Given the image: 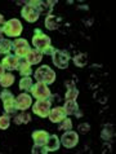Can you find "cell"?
Returning <instances> with one entry per match:
<instances>
[{"label": "cell", "mask_w": 116, "mask_h": 154, "mask_svg": "<svg viewBox=\"0 0 116 154\" xmlns=\"http://www.w3.org/2000/svg\"><path fill=\"white\" fill-rule=\"evenodd\" d=\"M35 79L37 82L45 83V84H52L55 80V72L50 69L48 65H43L41 67L35 71Z\"/></svg>", "instance_id": "1"}, {"label": "cell", "mask_w": 116, "mask_h": 154, "mask_svg": "<svg viewBox=\"0 0 116 154\" xmlns=\"http://www.w3.org/2000/svg\"><path fill=\"white\" fill-rule=\"evenodd\" d=\"M22 23H21L19 20L17 18H12L9 21H7L5 25H4V30L3 32L7 36H10V38H16V36H19L21 32H22Z\"/></svg>", "instance_id": "2"}, {"label": "cell", "mask_w": 116, "mask_h": 154, "mask_svg": "<svg viewBox=\"0 0 116 154\" xmlns=\"http://www.w3.org/2000/svg\"><path fill=\"white\" fill-rule=\"evenodd\" d=\"M32 45L35 47V49L43 52L44 49H46L48 47H50V38L48 35H45L44 32H41V30L36 29L35 30V35L32 38Z\"/></svg>", "instance_id": "3"}, {"label": "cell", "mask_w": 116, "mask_h": 154, "mask_svg": "<svg viewBox=\"0 0 116 154\" xmlns=\"http://www.w3.org/2000/svg\"><path fill=\"white\" fill-rule=\"evenodd\" d=\"M0 98L4 102V110H5L7 114H14L17 112L16 108V98L13 96V93L8 89H3L1 93H0Z\"/></svg>", "instance_id": "4"}, {"label": "cell", "mask_w": 116, "mask_h": 154, "mask_svg": "<svg viewBox=\"0 0 116 154\" xmlns=\"http://www.w3.org/2000/svg\"><path fill=\"white\" fill-rule=\"evenodd\" d=\"M31 93H32L34 97L37 98V100H48L50 97V91H49L48 85L45 83H41V82H37L36 84L32 85Z\"/></svg>", "instance_id": "5"}, {"label": "cell", "mask_w": 116, "mask_h": 154, "mask_svg": "<svg viewBox=\"0 0 116 154\" xmlns=\"http://www.w3.org/2000/svg\"><path fill=\"white\" fill-rule=\"evenodd\" d=\"M52 60H53V63L59 69H67L68 66V61H70V56H68L67 52L64 51H59L55 49L54 53L52 54Z\"/></svg>", "instance_id": "6"}, {"label": "cell", "mask_w": 116, "mask_h": 154, "mask_svg": "<svg viewBox=\"0 0 116 154\" xmlns=\"http://www.w3.org/2000/svg\"><path fill=\"white\" fill-rule=\"evenodd\" d=\"M32 112L41 118L48 117L50 112V100H37L32 106Z\"/></svg>", "instance_id": "7"}, {"label": "cell", "mask_w": 116, "mask_h": 154, "mask_svg": "<svg viewBox=\"0 0 116 154\" xmlns=\"http://www.w3.org/2000/svg\"><path fill=\"white\" fill-rule=\"evenodd\" d=\"M13 49L16 52V56L17 57H21V58H25L26 54L28 53L30 51V45H28V42L26 39H16L13 42Z\"/></svg>", "instance_id": "8"}, {"label": "cell", "mask_w": 116, "mask_h": 154, "mask_svg": "<svg viewBox=\"0 0 116 154\" xmlns=\"http://www.w3.org/2000/svg\"><path fill=\"white\" fill-rule=\"evenodd\" d=\"M77 141H79V136H77L76 132H74L72 130L64 131V134L62 135V137H61L62 145L64 148H67V149H71V148L76 146Z\"/></svg>", "instance_id": "9"}, {"label": "cell", "mask_w": 116, "mask_h": 154, "mask_svg": "<svg viewBox=\"0 0 116 154\" xmlns=\"http://www.w3.org/2000/svg\"><path fill=\"white\" fill-rule=\"evenodd\" d=\"M39 16H40L39 11L35 7L30 5L28 3H27V5H25L22 8V17L27 21V22H35V21H37Z\"/></svg>", "instance_id": "10"}, {"label": "cell", "mask_w": 116, "mask_h": 154, "mask_svg": "<svg viewBox=\"0 0 116 154\" xmlns=\"http://www.w3.org/2000/svg\"><path fill=\"white\" fill-rule=\"evenodd\" d=\"M31 101H32L31 96H28L27 93H21V95L16 98V108H17V110L25 112L26 109H28L30 106H31Z\"/></svg>", "instance_id": "11"}, {"label": "cell", "mask_w": 116, "mask_h": 154, "mask_svg": "<svg viewBox=\"0 0 116 154\" xmlns=\"http://www.w3.org/2000/svg\"><path fill=\"white\" fill-rule=\"evenodd\" d=\"M1 65L4 66V69H7V70H18V65H19L18 57H17L16 54H7V56L3 58Z\"/></svg>", "instance_id": "12"}, {"label": "cell", "mask_w": 116, "mask_h": 154, "mask_svg": "<svg viewBox=\"0 0 116 154\" xmlns=\"http://www.w3.org/2000/svg\"><path fill=\"white\" fill-rule=\"evenodd\" d=\"M63 109H64V113H66V115H76L77 118H80L81 115H83L80 113V110H79V105H77L76 100H68V101H66Z\"/></svg>", "instance_id": "13"}, {"label": "cell", "mask_w": 116, "mask_h": 154, "mask_svg": "<svg viewBox=\"0 0 116 154\" xmlns=\"http://www.w3.org/2000/svg\"><path fill=\"white\" fill-rule=\"evenodd\" d=\"M48 117L50 119V122L59 123L63 118H66V113H64L63 108H61V106H57V108H54V109L50 110L49 114H48Z\"/></svg>", "instance_id": "14"}, {"label": "cell", "mask_w": 116, "mask_h": 154, "mask_svg": "<svg viewBox=\"0 0 116 154\" xmlns=\"http://www.w3.org/2000/svg\"><path fill=\"white\" fill-rule=\"evenodd\" d=\"M48 137H49V134L46 131H34L32 132V140L35 145H41V146H44L46 144V141H48Z\"/></svg>", "instance_id": "15"}, {"label": "cell", "mask_w": 116, "mask_h": 154, "mask_svg": "<svg viewBox=\"0 0 116 154\" xmlns=\"http://www.w3.org/2000/svg\"><path fill=\"white\" fill-rule=\"evenodd\" d=\"M41 58H43V53L37 49H30L28 53L26 54V57H25V60L30 65H36V63L41 61Z\"/></svg>", "instance_id": "16"}, {"label": "cell", "mask_w": 116, "mask_h": 154, "mask_svg": "<svg viewBox=\"0 0 116 154\" xmlns=\"http://www.w3.org/2000/svg\"><path fill=\"white\" fill-rule=\"evenodd\" d=\"M59 145H61V140L58 139L57 135H49L48 141H46L45 146L48 149V152H55L59 149Z\"/></svg>", "instance_id": "17"}, {"label": "cell", "mask_w": 116, "mask_h": 154, "mask_svg": "<svg viewBox=\"0 0 116 154\" xmlns=\"http://www.w3.org/2000/svg\"><path fill=\"white\" fill-rule=\"evenodd\" d=\"M66 85H67V92H66V101H68V100H76V97H77V95H79V91H77V88L75 87V83L74 82H67L66 83Z\"/></svg>", "instance_id": "18"}, {"label": "cell", "mask_w": 116, "mask_h": 154, "mask_svg": "<svg viewBox=\"0 0 116 154\" xmlns=\"http://www.w3.org/2000/svg\"><path fill=\"white\" fill-rule=\"evenodd\" d=\"M12 49H13V42L0 38V54H9Z\"/></svg>", "instance_id": "19"}, {"label": "cell", "mask_w": 116, "mask_h": 154, "mask_svg": "<svg viewBox=\"0 0 116 154\" xmlns=\"http://www.w3.org/2000/svg\"><path fill=\"white\" fill-rule=\"evenodd\" d=\"M18 71H19V74H22L23 76H28V75H31V72H32V67L27 61H21L18 65Z\"/></svg>", "instance_id": "20"}, {"label": "cell", "mask_w": 116, "mask_h": 154, "mask_svg": "<svg viewBox=\"0 0 116 154\" xmlns=\"http://www.w3.org/2000/svg\"><path fill=\"white\" fill-rule=\"evenodd\" d=\"M13 83H14V75H12L10 72L4 74L1 78H0V84H1V87H4V88L10 87Z\"/></svg>", "instance_id": "21"}, {"label": "cell", "mask_w": 116, "mask_h": 154, "mask_svg": "<svg viewBox=\"0 0 116 154\" xmlns=\"http://www.w3.org/2000/svg\"><path fill=\"white\" fill-rule=\"evenodd\" d=\"M74 63L77 67H84L88 63V57L85 53H79L74 57Z\"/></svg>", "instance_id": "22"}, {"label": "cell", "mask_w": 116, "mask_h": 154, "mask_svg": "<svg viewBox=\"0 0 116 154\" xmlns=\"http://www.w3.org/2000/svg\"><path fill=\"white\" fill-rule=\"evenodd\" d=\"M32 79L31 78H28V76H25V78L21 79V82H19V88L22 89V91L25 92H28V91H31V88H32Z\"/></svg>", "instance_id": "23"}, {"label": "cell", "mask_w": 116, "mask_h": 154, "mask_svg": "<svg viewBox=\"0 0 116 154\" xmlns=\"http://www.w3.org/2000/svg\"><path fill=\"white\" fill-rule=\"evenodd\" d=\"M31 121V115L22 112L19 115H17V117L14 118V123L16 125H27V123Z\"/></svg>", "instance_id": "24"}, {"label": "cell", "mask_w": 116, "mask_h": 154, "mask_svg": "<svg viewBox=\"0 0 116 154\" xmlns=\"http://www.w3.org/2000/svg\"><path fill=\"white\" fill-rule=\"evenodd\" d=\"M45 26H46V29H49V30L58 29V22L55 21L53 14H48V16H46V18H45Z\"/></svg>", "instance_id": "25"}, {"label": "cell", "mask_w": 116, "mask_h": 154, "mask_svg": "<svg viewBox=\"0 0 116 154\" xmlns=\"http://www.w3.org/2000/svg\"><path fill=\"white\" fill-rule=\"evenodd\" d=\"M58 130L61 131H70L72 130V121L68 118H63L61 122H59V126H58Z\"/></svg>", "instance_id": "26"}, {"label": "cell", "mask_w": 116, "mask_h": 154, "mask_svg": "<svg viewBox=\"0 0 116 154\" xmlns=\"http://www.w3.org/2000/svg\"><path fill=\"white\" fill-rule=\"evenodd\" d=\"M10 125V118L8 115H1L0 117V130H7Z\"/></svg>", "instance_id": "27"}, {"label": "cell", "mask_w": 116, "mask_h": 154, "mask_svg": "<svg viewBox=\"0 0 116 154\" xmlns=\"http://www.w3.org/2000/svg\"><path fill=\"white\" fill-rule=\"evenodd\" d=\"M32 153L34 154H37V153H48V149H46V146L44 145V146H41V145H35L32 149Z\"/></svg>", "instance_id": "28"}, {"label": "cell", "mask_w": 116, "mask_h": 154, "mask_svg": "<svg viewBox=\"0 0 116 154\" xmlns=\"http://www.w3.org/2000/svg\"><path fill=\"white\" fill-rule=\"evenodd\" d=\"M89 128H90V126L87 125V123H84V125H80L79 126V131L83 132V134H87V132L89 131Z\"/></svg>", "instance_id": "29"}, {"label": "cell", "mask_w": 116, "mask_h": 154, "mask_svg": "<svg viewBox=\"0 0 116 154\" xmlns=\"http://www.w3.org/2000/svg\"><path fill=\"white\" fill-rule=\"evenodd\" d=\"M54 51H55V48H54V47H48V48H46V49H44V51H43V54H50V56H52V54H53L54 53Z\"/></svg>", "instance_id": "30"}, {"label": "cell", "mask_w": 116, "mask_h": 154, "mask_svg": "<svg viewBox=\"0 0 116 154\" xmlns=\"http://www.w3.org/2000/svg\"><path fill=\"white\" fill-rule=\"evenodd\" d=\"M4 25H5V22H4V17H3V14H0V32H3Z\"/></svg>", "instance_id": "31"}, {"label": "cell", "mask_w": 116, "mask_h": 154, "mask_svg": "<svg viewBox=\"0 0 116 154\" xmlns=\"http://www.w3.org/2000/svg\"><path fill=\"white\" fill-rule=\"evenodd\" d=\"M4 70H5V69H4V66L1 65V63H0V78H1V76L5 74V72H4Z\"/></svg>", "instance_id": "32"}]
</instances>
